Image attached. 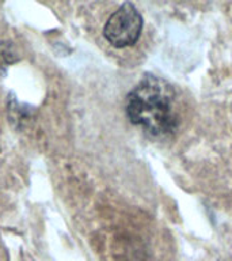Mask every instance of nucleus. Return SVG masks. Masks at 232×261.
Returning <instances> with one entry per match:
<instances>
[{
    "label": "nucleus",
    "instance_id": "nucleus-1",
    "mask_svg": "<svg viewBox=\"0 0 232 261\" xmlns=\"http://www.w3.org/2000/svg\"><path fill=\"white\" fill-rule=\"evenodd\" d=\"M125 109L132 124L154 136L168 135L178 126L177 94L162 77H142L128 94Z\"/></svg>",
    "mask_w": 232,
    "mask_h": 261
},
{
    "label": "nucleus",
    "instance_id": "nucleus-2",
    "mask_svg": "<svg viewBox=\"0 0 232 261\" xmlns=\"http://www.w3.org/2000/svg\"><path fill=\"white\" fill-rule=\"evenodd\" d=\"M142 23V16L137 8L126 2L106 22L103 36L115 48H126L137 42Z\"/></svg>",
    "mask_w": 232,
    "mask_h": 261
}]
</instances>
